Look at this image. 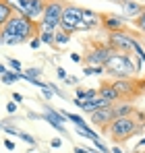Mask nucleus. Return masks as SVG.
<instances>
[{"label":"nucleus","instance_id":"nucleus-1","mask_svg":"<svg viewBox=\"0 0 145 153\" xmlns=\"http://www.w3.org/2000/svg\"><path fill=\"white\" fill-rule=\"evenodd\" d=\"M40 33V25L31 19H27L25 15L13 13L10 19L4 23V27H0V42L6 46H15V44H23L27 39L37 37Z\"/></svg>","mask_w":145,"mask_h":153},{"label":"nucleus","instance_id":"nucleus-2","mask_svg":"<svg viewBox=\"0 0 145 153\" xmlns=\"http://www.w3.org/2000/svg\"><path fill=\"white\" fill-rule=\"evenodd\" d=\"M104 73L114 79H129L133 76L135 71V62L131 58V54H114L106 64H104Z\"/></svg>","mask_w":145,"mask_h":153},{"label":"nucleus","instance_id":"nucleus-3","mask_svg":"<svg viewBox=\"0 0 145 153\" xmlns=\"http://www.w3.org/2000/svg\"><path fill=\"white\" fill-rule=\"evenodd\" d=\"M106 130L110 132V139H112L114 143H124V141H129L133 134L141 132V128L137 126V122H135L133 116H126V118H114V120L108 124Z\"/></svg>","mask_w":145,"mask_h":153},{"label":"nucleus","instance_id":"nucleus-4","mask_svg":"<svg viewBox=\"0 0 145 153\" xmlns=\"http://www.w3.org/2000/svg\"><path fill=\"white\" fill-rule=\"evenodd\" d=\"M58 29L67 31L69 35H72L75 31H89V27L83 23L81 8H79L77 4H64L62 19H60V25H58Z\"/></svg>","mask_w":145,"mask_h":153},{"label":"nucleus","instance_id":"nucleus-5","mask_svg":"<svg viewBox=\"0 0 145 153\" xmlns=\"http://www.w3.org/2000/svg\"><path fill=\"white\" fill-rule=\"evenodd\" d=\"M137 35L129 33L126 29L120 31H110L108 37H106V46L114 54H133V42H135Z\"/></svg>","mask_w":145,"mask_h":153},{"label":"nucleus","instance_id":"nucleus-6","mask_svg":"<svg viewBox=\"0 0 145 153\" xmlns=\"http://www.w3.org/2000/svg\"><path fill=\"white\" fill-rule=\"evenodd\" d=\"M64 4H67V2H62V0H48V2H46V8H44V15H42L40 29L56 31L58 25H60V19H62Z\"/></svg>","mask_w":145,"mask_h":153},{"label":"nucleus","instance_id":"nucleus-7","mask_svg":"<svg viewBox=\"0 0 145 153\" xmlns=\"http://www.w3.org/2000/svg\"><path fill=\"white\" fill-rule=\"evenodd\" d=\"M114 87V91L118 93V97L124 102H133L139 93H141V87H139V81H135L133 76L129 79H114V83H110Z\"/></svg>","mask_w":145,"mask_h":153},{"label":"nucleus","instance_id":"nucleus-8","mask_svg":"<svg viewBox=\"0 0 145 153\" xmlns=\"http://www.w3.org/2000/svg\"><path fill=\"white\" fill-rule=\"evenodd\" d=\"M112 56H114V52L110 50V48L106 46V42H104V44H93V46L89 48V52H87L85 60H87V64H91V66H104Z\"/></svg>","mask_w":145,"mask_h":153},{"label":"nucleus","instance_id":"nucleus-9","mask_svg":"<svg viewBox=\"0 0 145 153\" xmlns=\"http://www.w3.org/2000/svg\"><path fill=\"white\" fill-rule=\"evenodd\" d=\"M99 25L104 27L108 33L110 31H120V29H126V21L124 17H118V15H99Z\"/></svg>","mask_w":145,"mask_h":153},{"label":"nucleus","instance_id":"nucleus-10","mask_svg":"<svg viewBox=\"0 0 145 153\" xmlns=\"http://www.w3.org/2000/svg\"><path fill=\"white\" fill-rule=\"evenodd\" d=\"M114 120V116H112V110H110V105L108 108H99V110H96V112H91V122L96 124V126L99 128H108V124Z\"/></svg>","mask_w":145,"mask_h":153},{"label":"nucleus","instance_id":"nucleus-11","mask_svg":"<svg viewBox=\"0 0 145 153\" xmlns=\"http://www.w3.org/2000/svg\"><path fill=\"white\" fill-rule=\"evenodd\" d=\"M110 110H112V116L114 118H126V116H133L137 110H135V105L131 102H124V100H118V102H114L110 105Z\"/></svg>","mask_w":145,"mask_h":153},{"label":"nucleus","instance_id":"nucleus-12","mask_svg":"<svg viewBox=\"0 0 145 153\" xmlns=\"http://www.w3.org/2000/svg\"><path fill=\"white\" fill-rule=\"evenodd\" d=\"M120 6H122V13H124V19H135L145 8L143 2H139V0H124V2H120Z\"/></svg>","mask_w":145,"mask_h":153},{"label":"nucleus","instance_id":"nucleus-13","mask_svg":"<svg viewBox=\"0 0 145 153\" xmlns=\"http://www.w3.org/2000/svg\"><path fill=\"white\" fill-rule=\"evenodd\" d=\"M81 17H83V23L93 29V27L99 25V13H93V10H87V8H81Z\"/></svg>","mask_w":145,"mask_h":153},{"label":"nucleus","instance_id":"nucleus-14","mask_svg":"<svg viewBox=\"0 0 145 153\" xmlns=\"http://www.w3.org/2000/svg\"><path fill=\"white\" fill-rule=\"evenodd\" d=\"M97 95H99V97H104V100H108L110 103H114V102H118V100H120L112 85H102V87L97 89Z\"/></svg>","mask_w":145,"mask_h":153},{"label":"nucleus","instance_id":"nucleus-15","mask_svg":"<svg viewBox=\"0 0 145 153\" xmlns=\"http://www.w3.org/2000/svg\"><path fill=\"white\" fill-rule=\"evenodd\" d=\"M69 42H71V35L67 31H62V29L54 31V46H67Z\"/></svg>","mask_w":145,"mask_h":153},{"label":"nucleus","instance_id":"nucleus-16","mask_svg":"<svg viewBox=\"0 0 145 153\" xmlns=\"http://www.w3.org/2000/svg\"><path fill=\"white\" fill-rule=\"evenodd\" d=\"M10 15H13V8L4 0H0V27H4V23L10 19Z\"/></svg>","mask_w":145,"mask_h":153},{"label":"nucleus","instance_id":"nucleus-17","mask_svg":"<svg viewBox=\"0 0 145 153\" xmlns=\"http://www.w3.org/2000/svg\"><path fill=\"white\" fill-rule=\"evenodd\" d=\"M64 118H69L71 122H75V126H87V122H85V118L83 116H79V114H72V112H60Z\"/></svg>","mask_w":145,"mask_h":153},{"label":"nucleus","instance_id":"nucleus-18","mask_svg":"<svg viewBox=\"0 0 145 153\" xmlns=\"http://www.w3.org/2000/svg\"><path fill=\"white\" fill-rule=\"evenodd\" d=\"M77 134H81V137H85V139H91V141H93V139H99L97 132L91 130L89 126H77Z\"/></svg>","mask_w":145,"mask_h":153},{"label":"nucleus","instance_id":"nucleus-19","mask_svg":"<svg viewBox=\"0 0 145 153\" xmlns=\"http://www.w3.org/2000/svg\"><path fill=\"white\" fill-rule=\"evenodd\" d=\"M37 37H40V42H42V44H54V31H48V29H40Z\"/></svg>","mask_w":145,"mask_h":153},{"label":"nucleus","instance_id":"nucleus-20","mask_svg":"<svg viewBox=\"0 0 145 153\" xmlns=\"http://www.w3.org/2000/svg\"><path fill=\"white\" fill-rule=\"evenodd\" d=\"M19 79H21L19 73H15V71H13V73H10V71H6V73L2 75V83H4V85H13V83H15V81H19Z\"/></svg>","mask_w":145,"mask_h":153},{"label":"nucleus","instance_id":"nucleus-21","mask_svg":"<svg viewBox=\"0 0 145 153\" xmlns=\"http://www.w3.org/2000/svg\"><path fill=\"white\" fill-rule=\"evenodd\" d=\"M133 52L137 54L139 62H145V48L139 44V39H137V37H135V42H133Z\"/></svg>","mask_w":145,"mask_h":153},{"label":"nucleus","instance_id":"nucleus-22","mask_svg":"<svg viewBox=\"0 0 145 153\" xmlns=\"http://www.w3.org/2000/svg\"><path fill=\"white\" fill-rule=\"evenodd\" d=\"M133 25L137 27V29H139L141 33H145V8L141 10V15H137V17H135V21H133Z\"/></svg>","mask_w":145,"mask_h":153},{"label":"nucleus","instance_id":"nucleus-23","mask_svg":"<svg viewBox=\"0 0 145 153\" xmlns=\"http://www.w3.org/2000/svg\"><path fill=\"white\" fill-rule=\"evenodd\" d=\"M42 73H44L42 68H27V73H19V75H21V79H37Z\"/></svg>","mask_w":145,"mask_h":153},{"label":"nucleus","instance_id":"nucleus-24","mask_svg":"<svg viewBox=\"0 0 145 153\" xmlns=\"http://www.w3.org/2000/svg\"><path fill=\"white\" fill-rule=\"evenodd\" d=\"M83 73L87 76H91V75H104V66H91V64H87L85 68H83Z\"/></svg>","mask_w":145,"mask_h":153},{"label":"nucleus","instance_id":"nucleus-25","mask_svg":"<svg viewBox=\"0 0 145 153\" xmlns=\"http://www.w3.org/2000/svg\"><path fill=\"white\" fill-rule=\"evenodd\" d=\"M17 137H19L21 141H25V143H29L31 147H35V139H33L31 134H27V132H21V130H19V134H17Z\"/></svg>","mask_w":145,"mask_h":153},{"label":"nucleus","instance_id":"nucleus-26","mask_svg":"<svg viewBox=\"0 0 145 153\" xmlns=\"http://www.w3.org/2000/svg\"><path fill=\"white\" fill-rule=\"evenodd\" d=\"M8 64H10V68H13L15 73H21V68H23V64H21L19 60H15V58H10V56H8Z\"/></svg>","mask_w":145,"mask_h":153},{"label":"nucleus","instance_id":"nucleus-27","mask_svg":"<svg viewBox=\"0 0 145 153\" xmlns=\"http://www.w3.org/2000/svg\"><path fill=\"white\" fill-rule=\"evenodd\" d=\"M93 147H96L97 151H102V153H110V149H108V147H106L99 139H93Z\"/></svg>","mask_w":145,"mask_h":153},{"label":"nucleus","instance_id":"nucleus-28","mask_svg":"<svg viewBox=\"0 0 145 153\" xmlns=\"http://www.w3.org/2000/svg\"><path fill=\"white\" fill-rule=\"evenodd\" d=\"M93 97H97V89H87L83 100H93ZM83 100H81V102H83Z\"/></svg>","mask_w":145,"mask_h":153},{"label":"nucleus","instance_id":"nucleus-29","mask_svg":"<svg viewBox=\"0 0 145 153\" xmlns=\"http://www.w3.org/2000/svg\"><path fill=\"white\" fill-rule=\"evenodd\" d=\"M42 93H44V97H46V100H52V97H54V93H52V89H50L48 85H46V87H42Z\"/></svg>","mask_w":145,"mask_h":153},{"label":"nucleus","instance_id":"nucleus-30","mask_svg":"<svg viewBox=\"0 0 145 153\" xmlns=\"http://www.w3.org/2000/svg\"><path fill=\"white\" fill-rule=\"evenodd\" d=\"M56 76H58V79H62V81H64V79H67V71H64V68H62V66H58V68H56Z\"/></svg>","mask_w":145,"mask_h":153},{"label":"nucleus","instance_id":"nucleus-31","mask_svg":"<svg viewBox=\"0 0 145 153\" xmlns=\"http://www.w3.org/2000/svg\"><path fill=\"white\" fill-rule=\"evenodd\" d=\"M29 46H31L33 50H37V48L42 46V42H40V37H33V39H29Z\"/></svg>","mask_w":145,"mask_h":153},{"label":"nucleus","instance_id":"nucleus-32","mask_svg":"<svg viewBox=\"0 0 145 153\" xmlns=\"http://www.w3.org/2000/svg\"><path fill=\"white\" fill-rule=\"evenodd\" d=\"M6 112H8V114H15V112H17V103L8 102V103H6Z\"/></svg>","mask_w":145,"mask_h":153},{"label":"nucleus","instance_id":"nucleus-33","mask_svg":"<svg viewBox=\"0 0 145 153\" xmlns=\"http://www.w3.org/2000/svg\"><path fill=\"white\" fill-rule=\"evenodd\" d=\"M4 147H6L8 151H13V149H15V143H13L10 139H4Z\"/></svg>","mask_w":145,"mask_h":153},{"label":"nucleus","instance_id":"nucleus-34","mask_svg":"<svg viewBox=\"0 0 145 153\" xmlns=\"http://www.w3.org/2000/svg\"><path fill=\"white\" fill-rule=\"evenodd\" d=\"M71 60H72V62H81V60H83V56H81V54H77V52H72V54H71Z\"/></svg>","mask_w":145,"mask_h":153},{"label":"nucleus","instance_id":"nucleus-35","mask_svg":"<svg viewBox=\"0 0 145 153\" xmlns=\"http://www.w3.org/2000/svg\"><path fill=\"white\" fill-rule=\"evenodd\" d=\"M50 145H52V147H62V141H60V139H52Z\"/></svg>","mask_w":145,"mask_h":153},{"label":"nucleus","instance_id":"nucleus-36","mask_svg":"<svg viewBox=\"0 0 145 153\" xmlns=\"http://www.w3.org/2000/svg\"><path fill=\"white\" fill-rule=\"evenodd\" d=\"M13 102H23V95L21 93H13Z\"/></svg>","mask_w":145,"mask_h":153},{"label":"nucleus","instance_id":"nucleus-37","mask_svg":"<svg viewBox=\"0 0 145 153\" xmlns=\"http://www.w3.org/2000/svg\"><path fill=\"white\" fill-rule=\"evenodd\" d=\"M64 81H67V83H69V85H75V83H77V79H75V76H67V79H64Z\"/></svg>","mask_w":145,"mask_h":153},{"label":"nucleus","instance_id":"nucleus-38","mask_svg":"<svg viewBox=\"0 0 145 153\" xmlns=\"http://www.w3.org/2000/svg\"><path fill=\"white\" fill-rule=\"evenodd\" d=\"M75 153H89L87 149H83V147H75Z\"/></svg>","mask_w":145,"mask_h":153},{"label":"nucleus","instance_id":"nucleus-39","mask_svg":"<svg viewBox=\"0 0 145 153\" xmlns=\"http://www.w3.org/2000/svg\"><path fill=\"white\" fill-rule=\"evenodd\" d=\"M143 147H145V137L141 139V141H139V145H137V149H143Z\"/></svg>","mask_w":145,"mask_h":153},{"label":"nucleus","instance_id":"nucleus-40","mask_svg":"<svg viewBox=\"0 0 145 153\" xmlns=\"http://www.w3.org/2000/svg\"><path fill=\"white\" fill-rule=\"evenodd\" d=\"M110 153H122V149H120V147H112V149H110Z\"/></svg>","mask_w":145,"mask_h":153},{"label":"nucleus","instance_id":"nucleus-41","mask_svg":"<svg viewBox=\"0 0 145 153\" xmlns=\"http://www.w3.org/2000/svg\"><path fill=\"white\" fill-rule=\"evenodd\" d=\"M6 71H8V68H6V66H4V64H0V75H4V73H6Z\"/></svg>","mask_w":145,"mask_h":153},{"label":"nucleus","instance_id":"nucleus-42","mask_svg":"<svg viewBox=\"0 0 145 153\" xmlns=\"http://www.w3.org/2000/svg\"><path fill=\"white\" fill-rule=\"evenodd\" d=\"M87 151H89V153H97V151H96V149H87Z\"/></svg>","mask_w":145,"mask_h":153},{"label":"nucleus","instance_id":"nucleus-43","mask_svg":"<svg viewBox=\"0 0 145 153\" xmlns=\"http://www.w3.org/2000/svg\"><path fill=\"white\" fill-rule=\"evenodd\" d=\"M133 153H141V151H139V149H135V151H133Z\"/></svg>","mask_w":145,"mask_h":153},{"label":"nucleus","instance_id":"nucleus-44","mask_svg":"<svg viewBox=\"0 0 145 153\" xmlns=\"http://www.w3.org/2000/svg\"><path fill=\"white\" fill-rule=\"evenodd\" d=\"M116 2H124V0H116Z\"/></svg>","mask_w":145,"mask_h":153},{"label":"nucleus","instance_id":"nucleus-45","mask_svg":"<svg viewBox=\"0 0 145 153\" xmlns=\"http://www.w3.org/2000/svg\"><path fill=\"white\" fill-rule=\"evenodd\" d=\"M0 128H2V122H0Z\"/></svg>","mask_w":145,"mask_h":153},{"label":"nucleus","instance_id":"nucleus-46","mask_svg":"<svg viewBox=\"0 0 145 153\" xmlns=\"http://www.w3.org/2000/svg\"><path fill=\"white\" fill-rule=\"evenodd\" d=\"M143 44H145V37H143Z\"/></svg>","mask_w":145,"mask_h":153}]
</instances>
